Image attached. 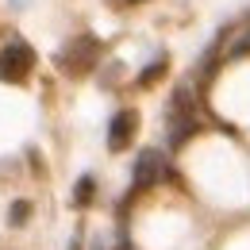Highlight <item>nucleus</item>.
<instances>
[{
	"label": "nucleus",
	"mask_w": 250,
	"mask_h": 250,
	"mask_svg": "<svg viewBox=\"0 0 250 250\" xmlns=\"http://www.w3.org/2000/svg\"><path fill=\"white\" fill-rule=\"evenodd\" d=\"M120 4H139V0H120Z\"/></svg>",
	"instance_id": "9b49d317"
},
{
	"label": "nucleus",
	"mask_w": 250,
	"mask_h": 250,
	"mask_svg": "<svg viewBox=\"0 0 250 250\" xmlns=\"http://www.w3.org/2000/svg\"><path fill=\"white\" fill-rule=\"evenodd\" d=\"M196 127H200V120H196V112H192V96H188V89H177L173 100H169V131H173L169 143L181 146L185 139L196 135Z\"/></svg>",
	"instance_id": "7ed1b4c3"
},
{
	"label": "nucleus",
	"mask_w": 250,
	"mask_h": 250,
	"mask_svg": "<svg viewBox=\"0 0 250 250\" xmlns=\"http://www.w3.org/2000/svg\"><path fill=\"white\" fill-rule=\"evenodd\" d=\"M31 69H35V50L23 39H12V42L0 50V81L20 85V81L31 77Z\"/></svg>",
	"instance_id": "f257e3e1"
},
{
	"label": "nucleus",
	"mask_w": 250,
	"mask_h": 250,
	"mask_svg": "<svg viewBox=\"0 0 250 250\" xmlns=\"http://www.w3.org/2000/svg\"><path fill=\"white\" fill-rule=\"evenodd\" d=\"M162 73H166V62H150V65H146V73L139 77V85H154Z\"/></svg>",
	"instance_id": "6e6552de"
},
{
	"label": "nucleus",
	"mask_w": 250,
	"mask_h": 250,
	"mask_svg": "<svg viewBox=\"0 0 250 250\" xmlns=\"http://www.w3.org/2000/svg\"><path fill=\"white\" fill-rule=\"evenodd\" d=\"M27 219H31V204H27V200H16V204L8 208V223H12V227H23Z\"/></svg>",
	"instance_id": "0eeeda50"
},
{
	"label": "nucleus",
	"mask_w": 250,
	"mask_h": 250,
	"mask_svg": "<svg viewBox=\"0 0 250 250\" xmlns=\"http://www.w3.org/2000/svg\"><path fill=\"white\" fill-rule=\"evenodd\" d=\"M93 188H96V181L89 177V173H85V177H81V181L73 185V204H77V208H85V204H93Z\"/></svg>",
	"instance_id": "423d86ee"
},
{
	"label": "nucleus",
	"mask_w": 250,
	"mask_h": 250,
	"mask_svg": "<svg viewBox=\"0 0 250 250\" xmlns=\"http://www.w3.org/2000/svg\"><path fill=\"white\" fill-rule=\"evenodd\" d=\"M166 173H169L166 154H162V150H143V154L135 158V169H131V188H135V192H146V188L162 185Z\"/></svg>",
	"instance_id": "20e7f679"
},
{
	"label": "nucleus",
	"mask_w": 250,
	"mask_h": 250,
	"mask_svg": "<svg viewBox=\"0 0 250 250\" xmlns=\"http://www.w3.org/2000/svg\"><path fill=\"white\" fill-rule=\"evenodd\" d=\"M239 54H250V35L239 42V46H231V58H239Z\"/></svg>",
	"instance_id": "1a4fd4ad"
},
{
	"label": "nucleus",
	"mask_w": 250,
	"mask_h": 250,
	"mask_svg": "<svg viewBox=\"0 0 250 250\" xmlns=\"http://www.w3.org/2000/svg\"><path fill=\"white\" fill-rule=\"evenodd\" d=\"M100 58V42H96L93 35H77V39H69V46H62V54H58V65H62L65 73H89Z\"/></svg>",
	"instance_id": "f03ea898"
},
{
	"label": "nucleus",
	"mask_w": 250,
	"mask_h": 250,
	"mask_svg": "<svg viewBox=\"0 0 250 250\" xmlns=\"http://www.w3.org/2000/svg\"><path fill=\"white\" fill-rule=\"evenodd\" d=\"M69 250H81V239H77V235H73V239H69Z\"/></svg>",
	"instance_id": "9d476101"
},
{
	"label": "nucleus",
	"mask_w": 250,
	"mask_h": 250,
	"mask_svg": "<svg viewBox=\"0 0 250 250\" xmlns=\"http://www.w3.org/2000/svg\"><path fill=\"white\" fill-rule=\"evenodd\" d=\"M135 131H139V112L135 108L116 112L112 124H108V150H127L131 139H135Z\"/></svg>",
	"instance_id": "39448f33"
}]
</instances>
